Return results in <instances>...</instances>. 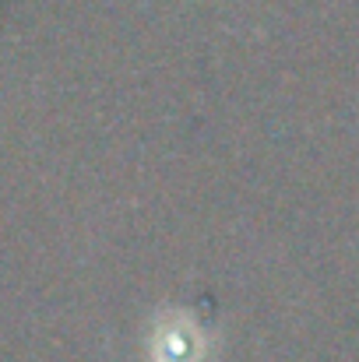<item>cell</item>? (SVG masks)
Wrapping results in <instances>:
<instances>
[{"mask_svg":"<svg viewBox=\"0 0 359 362\" xmlns=\"http://www.w3.org/2000/svg\"><path fill=\"white\" fill-rule=\"evenodd\" d=\"M208 345L201 327L187 310H162L152 338H148V362H205Z\"/></svg>","mask_w":359,"mask_h":362,"instance_id":"1","label":"cell"}]
</instances>
